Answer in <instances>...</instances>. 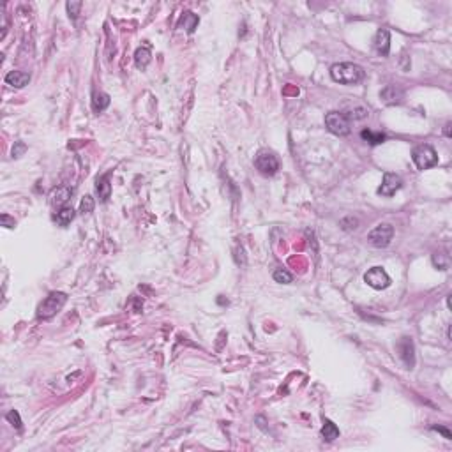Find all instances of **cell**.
I'll use <instances>...</instances> for the list:
<instances>
[{"mask_svg":"<svg viewBox=\"0 0 452 452\" xmlns=\"http://www.w3.org/2000/svg\"><path fill=\"white\" fill-rule=\"evenodd\" d=\"M330 76H332L334 81L341 85H355L359 83L362 78H364V71H362L361 66L352 62H339L334 64L330 68Z\"/></svg>","mask_w":452,"mask_h":452,"instance_id":"6da1fadb","label":"cell"},{"mask_svg":"<svg viewBox=\"0 0 452 452\" xmlns=\"http://www.w3.org/2000/svg\"><path fill=\"white\" fill-rule=\"evenodd\" d=\"M66 302H68V295L62 294V292H52L41 302L39 309H37V318L39 320H50L62 309Z\"/></svg>","mask_w":452,"mask_h":452,"instance_id":"7a4b0ae2","label":"cell"},{"mask_svg":"<svg viewBox=\"0 0 452 452\" xmlns=\"http://www.w3.org/2000/svg\"><path fill=\"white\" fill-rule=\"evenodd\" d=\"M325 126L336 136H348L350 131H352V120L343 111H330V113H327Z\"/></svg>","mask_w":452,"mask_h":452,"instance_id":"3957f363","label":"cell"},{"mask_svg":"<svg viewBox=\"0 0 452 452\" xmlns=\"http://www.w3.org/2000/svg\"><path fill=\"white\" fill-rule=\"evenodd\" d=\"M412 159L419 170H429V168L438 164L437 152H435L433 147H429V145H419V147L413 149Z\"/></svg>","mask_w":452,"mask_h":452,"instance_id":"277c9868","label":"cell"},{"mask_svg":"<svg viewBox=\"0 0 452 452\" xmlns=\"http://www.w3.org/2000/svg\"><path fill=\"white\" fill-rule=\"evenodd\" d=\"M394 237V228L389 223H380L368 233V242L375 247H387Z\"/></svg>","mask_w":452,"mask_h":452,"instance_id":"5b68a950","label":"cell"},{"mask_svg":"<svg viewBox=\"0 0 452 452\" xmlns=\"http://www.w3.org/2000/svg\"><path fill=\"white\" fill-rule=\"evenodd\" d=\"M254 166L258 168V171H260L262 175L270 177V175L278 173L279 161H278V157L272 154V152L262 151V152H258L256 159H254Z\"/></svg>","mask_w":452,"mask_h":452,"instance_id":"8992f818","label":"cell"},{"mask_svg":"<svg viewBox=\"0 0 452 452\" xmlns=\"http://www.w3.org/2000/svg\"><path fill=\"white\" fill-rule=\"evenodd\" d=\"M364 281L368 283V286L375 290H385L390 285V278L389 274L385 272L381 267H373L364 274Z\"/></svg>","mask_w":452,"mask_h":452,"instance_id":"52a82bcc","label":"cell"},{"mask_svg":"<svg viewBox=\"0 0 452 452\" xmlns=\"http://www.w3.org/2000/svg\"><path fill=\"white\" fill-rule=\"evenodd\" d=\"M403 186V179H401L397 173H392V171H387L383 175V180H381V186L378 187V195L381 196H392L396 195V191L401 189Z\"/></svg>","mask_w":452,"mask_h":452,"instance_id":"ba28073f","label":"cell"},{"mask_svg":"<svg viewBox=\"0 0 452 452\" xmlns=\"http://www.w3.org/2000/svg\"><path fill=\"white\" fill-rule=\"evenodd\" d=\"M397 352H399L401 361L405 362L406 368L412 369L415 366V348H413V341L410 337H403L397 343Z\"/></svg>","mask_w":452,"mask_h":452,"instance_id":"9c48e42d","label":"cell"},{"mask_svg":"<svg viewBox=\"0 0 452 452\" xmlns=\"http://www.w3.org/2000/svg\"><path fill=\"white\" fill-rule=\"evenodd\" d=\"M375 48L381 57H387L390 52V32L387 28H378L375 34Z\"/></svg>","mask_w":452,"mask_h":452,"instance_id":"30bf717a","label":"cell"},{"mask_svg":"<svg viewBox=\"0 0 452 452\" xmlns=\"http://www.w3.org/2000/svg\"><path fill=\"white\" fill-rule=\"evenodd\" d=\"M30 81V75L27 71H11L5 75V83L14 88H23Z\"/></svg>","mask_w":452,"mask_h":452,"instance_id":"8fae6325","label":"cell"},{"mask_svg":"<svg viewBox=\"0 0 452 452\" xmlns=\"http://www.w3.org/2000/svg\"><path fill=\"white\" fill-rule=\"evenodd\" d=\"M71 195L73 189H69V187H57V189H53L52 196H50V202H52V205L64 207V203L71 198Z\"/></svg>","mask_w":452,"mask_h":452,"instance_id":"7c38bea8","label":"cell"},{"mask_svg":"<svg viewBox=\"0 0 452 452\" xmlns=\"http://www.w3.org/2000/svg\"><path fill=\"white\" fill-rule=\"evenodd\" d=\"M95 189H97V195H99L101 202H108V198H110V195H111L110 175H103L101 179H97V186H95Z\"/></svg>","mask_w":452,"mask_h":452,"instance_id":"4fadbf2b","label":"cell"},{"mask_svg":"<svg viewBox=\"0 0 452 452\" xmlns=\"http://www.w3.org/2000/svg\"><path fill=\"white\" fill-rule=\"evenodd\" d=\"M321 437H323L325 442H334L336 438H339V428L330 419H325L323 421V428H321Z\"/></svg>","mask_w":452,"mask_h":452,"instance_id":"5bb4252c","label":"cell"},{"mask_svg":"<svg viewBox=\"0 0 452 452\" xmlns=\"http://www.w3.org/2000/svg\"><path fill=\"white\" fill-rule=\"evenodd\" d=\"M151 59H152V53H151V50H149L147 46H142V48H138L136 50V53H135V64H136V68L138 69H145L151 64Z\"/></svg>","mask_w":452,"mask_h":452,"instance_id":"9a60e30c","label":"cell"},{"mask_svg":"<svg viewBox=\"0 0 452 452\" xmlns=\"http://www.w3.org/2000/svg\"><path fill=\"white\" fill-rule=\"evenodd\" d=\"M380 97L387 104H397V103H401V99H403V92L397 90L396 87H387L380 94Z\"/></svg>","mask_w":452,"mask_h":452,"instance_id":"2e32d148","label":"cell"},{"mask_svg":"<svg viewBox=\"0 0 452 452\" xmlns=\"http://www.w3.org/2000/svg\"><path fill=\"white\" fill-rule=\"evenodd\" d=\"M75 216H76V212L73 211V207H60V211L57 212V216H55V221L59 223L60 226H68V225H71Z\"/></svg>","mask_w":452,"mask_h":452,"instance_id":"e0dca14e","label":"cell"},{"mask_svg":"<svg viewBox=\"0 0 452 452\" xmlns=\"http://www.w3.org/2000/svg\"><path fill=\"white\" fill-rule=\"evenodd\" d=\"M361 136L368 143H371V145H380V143L385 142L383 133H373V131H369V129H364V131L361 133Z\"/></svg>","mask_w":452,"mask_h":452,"instance_id":"ac0fdd59","label":"cell"},{"mask_svg":"<svg viewBox=\"0 0 452 452\" xmlns=\"http://www.w3.org/2000/svg\"><path fill=\"white\" fill-rule=\"evenodd\" d=\"M110 106V95L108 94H95L94 95V110L99 113V111H103V110H106V108Z\"/></svg>","mask_w":452,"mask_h":452,"instance_id":"d6986e66","label":"cell"},{"mask_svg":"<svg viewBox=\"0 0 452 452\" xmlns=\"http://www.w3.org/2000/svg\"><path fill=\"white\" fill-rule=\"evenodd\" d=\"M272 278L276 283H283V285H288V283L294 281V276H292L286 269H276L272 274Z\"/></svg>","mask_w":452,"mask_h":452,"instance_id":"ffe728a7","label":"cell"},{"mask_svg":"<svg viewBox=\"0 0 452 452\" xmlns=\"http://www.w3.org/2000/svg\"><path fill=\"white\" fill-rule=\"evenodd\" d=\"M92 211H94V198L87 195L81 200V203H79V212L81 214H90Z\"/></svg>","mask_w":452,"mask_h":452,"instance_id":"44dd1931","label":"cell"},{"mask_svg":"<svg viewBox=\"0 0 452 452\" xmlns=\"http://www.w3.org/2000/svg\"><path fill=\"white\" fill-rule=\"evenodd\" d=\"M184 20H187L186 30L189 32V34H193L195 28H196V25H198V16L193 14V12H186V14H184Z\"/></svg>","mask_w":452,"mask_h":452,"instance_id":"7402d4cb","label":"cell"},{"mask_svg":"<svg viewBox=\"0 0 452 452\" xmlns=\"http://www.w3.org/2000/svg\"><path fill=\"white\" fill-rule=\"evenodd\" d=\"M5 419H7L9 422H11L12 426H14L16 429H20L21 428V419H20V413L16 412V410H11V412L5 415Z\"/></svg>","mask_w":452,"mask_h":452,"instance_id":"603a6c76","label":"cell"},{"mask_svg":"<svg viewBox=\"0 0 452 452\" xmlns=\"http://www.w3.org/2000/svg\"><path fill=\"white\" fill-rule=\"evenodd\" d=\"M27 151V145L23 142H16L14 147H12V157H21Z\"/></svg>","mask_w":452,"mask_h":452,"instance_id":"cb8c5ba5","label":"cell"},{"mask_svg":"<svg viewBox=\"0 0 452 452\" xmlns=\"http://www.w3.org/2000/svg\"><path fill=\"white\" fill-rule=\"evenodd\" d=\"M79 9H81V2H68V12L69 16L76 18L79 14Z\"/></svg>","mask_w":452,"mask_h":452,"instance_id":"d4e9b609","label":"cell"},{"mask_svg":"<svg viewBox=\"0 0 452 452\" xmlns=\"http://www.w3.org/2000/svg\"><path fill=\"white\" fill-rule=\"evenodd\" d=\"M0 221H2V226H5V228H14V219L9 218L7 214L0 216Z\"/></svg>","mask_w":452,"mask_h":452,"instance_id":"484cf974","label":"cell"},{"mask_svg":"<svg viewBox=\"0 0 452 452\" xmlns=\"http://www.w3.org/2000/svg\"><path fill=\"white\" fill-rule=\"evenodd\" d=\"M433 429H435V431H438V433H442V435H444V438H447V440H451V438H452L451 431H449V429H445V428H442V426H433Z\"/></svg>","mask_w":452,"mask_h":452,"instance_id":"4316f807","label":"cell"},{"mask_svg":"<svg viewBox=\"0 0 452 452\" xmlns=\"http://www.w3.org/2000/svg\"><path fill=\"white\" fill-rule=\"evenodd\" d=\"M444 133H445V136H449V138H451V122H449L447 126H445Z\"/></svg>","mask_w":452,"mask_h":452,"instance_id":"83f0119b","label":"cell"}]
</instances>
